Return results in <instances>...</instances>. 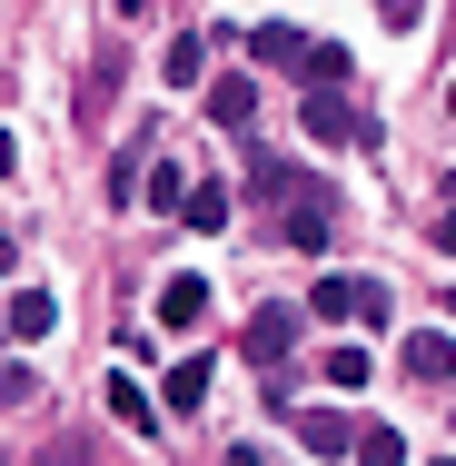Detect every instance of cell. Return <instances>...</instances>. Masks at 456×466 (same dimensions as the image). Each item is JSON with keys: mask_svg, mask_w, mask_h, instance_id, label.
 Listing matches in <instances>:
<instances>
[{"mask_svg": "<svg viewBox=\"0 0 456 466\" xmlns=\"http://www.w3.org/2000/svg\"><path fill=\"white\" fill-rule=\"evenodd\" d=\"M248 50H258V60H278V70H298V80H308V50H318V40H308V30H288V20H258V30H248Z\"/></svg>", "mask_w": 456, "mask_h": 466, "instance_id": "3", "label": "cell"}, {"mask_svg": "<svg viewBox=\"0 0 456 466\" xmlns=\"http://www.w3.org/2000/svg\"><path fill=\"white\" fill-rule=\"evenodd\" d=\"M179 218H188V228H228V188H188Z\"/></svg>", "mask_w": 456, "mask_h": 466, "instance_id": "13", "label": "cell"}, {"mask_svg": "<svg viewBox=\"0 0 456 466\" xmlns=\"http://www.w3.org/2000/svg\"><path fill=\"white\" fill-rule=\"evenodd\" d=\"M298 328H308V308H258V318H248V358L278 368V358L298 348Z\"/></svg>", "mask_w": 456, "mask_h": 466, "instance_id": "1", "label": "cell"}, {"mask_svg": "<svg viewBox=\"0 0 456 466\" xmlns=\"http://www.w3.org/2000/svg\"><path fill=\"white\" fill-rule=\"evenodd\" d=\"M298 437H308V457H348V447H358V417H338V407H308V427H298Z\"/></svg>", "mask_w": 456, "mask_h": 466, "instance_id": "7", "label": "cell"}, {"mask_svg": "<svg viewBox=\"0 0 456 466\" xmlns=\"http://www.w3.org/2000/svg\"><path fill=\"white\" fill-rule=\"evenodd\" d=\"M0 268H10V238H0Z\"/></svg>", "mask_w": 456, "mask_h": 466, "instance_id": "20", "label": "cell"}, {"mask_svg": "<svg viewBox=\"0 0 456 466\" xmlns=\"http://www.w3.org/2000/svg\"><path fill=\"white\" fill-rule=\"evenodd\" d=\"M0 169H10V139H0Z\"/></svg>", "mask_w": 456, "mask_h": 466, "instance_id": "21", "label": "cell"}, {"mask_svg": "<svg viewBox=\"0 0 456 466\" xmlns=\"http://www.w3.org/2000/svg\"><path fill=\"white\" fill-rule=\"evenodd\" d=\"M288 238L298 248H328V198H288Z\"/></svg>", "mask_w": 456, "mask_h": 466, "instance_id": "10", "label": "cell"}, {"mask_svg": "<svg viewBox=\"0 0 456 466\" xmlns=\"http://www.w3.org/2000/svg\"><path fill=\"white\" fill-rule=\"evenodd\" d=\"M437 248H447V258H456V198H447V218H437Z\"/></svg>", "mask_w": 456, "mask_h": 466, "instance_id": "18", "label": "cell"}, {"mask_svg": "<svg viewBox=\"0 0 456 466\" xmlns=\"http://www.w3.org/2000/svg\"><path fill=\"white\" fill-rule=\"evenodd\" d=\"M208 318V279H169L159 288V328H198Z\"/></svg>", "mask_w": 456, "mask_h": 466, "instance_id": "8", "label": "cell"}, {"mask_svg": "<svg viewBox=\"0 0 456 466\" xmlns=\"http://www.w3.org/2000/svg\"><path fill=\"white\" fill-rule=\"evenodd\" d=\"M377 10H387V20H397V30H407V20H417V0H377Z\"/></svg>", "mask_w": 456, "mask_h": 466, "instance_id": "19", "label": "cell"}, {"mask_svg": "<svg viewBox=\"0 0 456 466\" xmlns=\"http://www.w3.org/2000/svg\"><path fill=\"white\" fill-rule=\"evenodd\" d=\"M109 407H119L129 427H149V397H139V377H109Z\"/></svg>", "mask_w": 456, "mask_h": 466, "instance_id": "16", "label": "cell"}, {"mask_svg": "<svg viewBox=\"0 0 456 466\" xmlns=\"http://www.w3.org/2000/svg\"><path fill=\"white\" fill-rule=\"evenodd\" d=\"M367 368H377L367 348H328V387H367Z\"/></svg>", "mask_w": 456, "mask_h": 466, "instance_id": "14", "label": "cell"}, {"mask_svg": "<svg viewBox=\"0 0 456 466\" xmlns=\"http://www.w3.org/2000/svg\"><path fill=\"white\" fill-rule=\"evenodd\" d=\"M348 457H358V466H407V437H397V427H358Z\"/></svg>", "mask_w": 456, "mask_h": 466, "instance_id": "9", "label": "cell"}, {"mask_svg": "<svg viewBox=\"0 0 456 466\" xmlns=\"http://www.w3.org/2000/svg\"><path fill=\"white\" fill-rule=\"evenodd\" d=\"M447 318H456V288H447Z\"/></svg>", "mask_w": 456, "mask_h": 466, "instance_id": "22", "label": "cell"}, {"mask_svg": "<svg viewBox=\"0 0 456 466\" xmlns=\"http://www.w3.org/2000/svg\"><path fill=\"white\" fill-rule=\"evenodd\" d=\"M159 70H169L179 90H188V80H208V40H169V60H159Z\"/></svg>", "mask_w": 456, "mask_h": 466, "instance_id": "12", "label": "cell"}, {"mask_svg": "<svg viewBox=\"0 0 456 466\" xmlns=\"http://www.w3.org/2000/svg\"><path fill=\"white\" fill-rule=\"evenodd\" d=\"M248 188H258V198H288L298 169H288V159H248Z\"/></svg>", "mask_w": 456, "mask_h": 466, "instance_id": "15", "label": "cell"}, {"mask_svg": "<svg viewBox=\"0 0 456 466\" xmlns=\"http://www.w3.org/2000/svg\"><path fill=\"white\" fill-rule=\"evenodd\" d=\"M407 377H427V387L456 377V338H447V328H417V338H407Z\"/></svg>", "mask_w": 456, "mask_h": 466, "instance_id": "5", "label": "cell"}, {"mask_svg": "<svg viewBox=\"0 0 456 466\" xmlns=\"http://www.w3.org/2000/svg\"><path fill=\"white\" fill-rule=\"evenodd\" d=\"M447 119H456V90H447Z\"/></svg>", "mask_w": 456, "mask_h": 466, "instance_id": "23", "label": "cell"}, {"mask_svg": "<svg viewBox=\"0 0 456 466\" xmlns=\"http://www.w3.org/2000/svg\"><path fill=\"white\" fill-rule=\"evenodd\" d=\"M208 119H218V129H248V119H258V80H248V70L208 80Z\"/></svg>", "mask_w": 456, "mask_h": 466, "instance_id": "4", "label": "cell"}, {"mask_svg": "<svg viewBox=\"0 0 456 466\" xmlns=\"http://www.w3.org/2000/svg\"><path fill=\"white\" fill-rule=\"evenodd\" d=\"M149 208H188V179H179V169H149Z\"/></svg>", "mask_w": 456, "mask_h": 466, "instance_id": "17", "label": "cell"}, {"mask_svg": "<svg viewBox=\"0 0 456 466\" xmlns=\"http://www.w3.org/2000/svg\"><path fill=\"white\" fill-rule=\"evenodd\" d=\"M0 328H10V338H50V328H60V298H50V288H20V298L0 308Z\"/></svg>", "mask_w": 456, "mask_h": 466, "instance_id": "6", "label": "cell"}, {"mask_svg": "<svg viewBox=\"0 0 456 466\" xmlns=\"http://www.w3.org/2000/svg\"><path fill=\"white\" fill-rule=\"evenodd\" d=\"M367 298H377V279H348V268H328V279L308 288V318H367Z\"/></svg>", "mask_w": 456, "mask_h": 466, "instance_id": "2", "label": "cell"}, {"mask_svg": "<svg viewBox=\"0 0 456 466\" xmlns=\"http://www.w3.org/2000/svg\"><path fill=\"white\" fill-rule=\"evenodd\" d=\"M198 397H208V358H179V368H169V407H179V417H188Z\"/></svg>", "mask_w": 456, "mask_h": 466, "instance_id": "11", "label": "cell"}]
</instances>
